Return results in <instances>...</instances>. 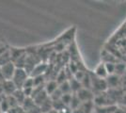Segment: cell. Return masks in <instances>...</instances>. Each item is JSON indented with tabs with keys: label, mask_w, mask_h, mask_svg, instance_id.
<instances>
[{
	"label": "cell",
	"mask_w": 126,
	"mask_h": 113,
	"mask_svg": "<svg viewBox=\"0 0 126 113\" xmlns=\"http://www.w3.org/2000/svg\"><path fill=\"white\" fill-rule=\"evenodd\" d=\"M72 112H73V110L69 108V107H66V108H64L63 109H61L60 111H58V113H72Z\"/></svg>",
	"instance_id": "obj_22"
},
{
	"label": "cell",
	"mask_w": 126,
	"mask_h": 113,
	"mask_svg": "<svg viewBox=\"0 0 126 113\" xmlns=\"http://www.w3.org/2000/svg\"><path fill=\"white\" fill-rule=\"evenodd\" d=\"M105 80H106V83H107L108 89H119V87L121 86V76L118 75H108V77Z\"/></svg>",
	"instance_id": "obj_5"
},
{
	"label": "cell",
	"mask_w": 126,
	"mask_h": 113,
	"mask_svg": "<svg viewBox=\"0 0 126 113\" xmlns=\"http://www.w3.org/2000/svg\"><path fill=\"white\" fill-rule=\"evenodd\" d=\"M94 75L100 78H103V79H106L108 77V73H107L106 68H105V62H101L100 64L97 65V67L94 70Z\"/></svg>",
	"instance_id": "obj_8"
},
{
	"label": "cell",
	"mask_w": 126,
	"mask_h": 113,
	"mask_svg": "<svg viewBox=\"0 0 126 113\" xmlns=\"http://www.w3.org/2000/svg\"><path fill=\"white\" fill-rule=\"evenodd\" d=\"M3 88H4V94H6L7 96L13 95V93L18 90L12 80L4 81V82H3Z\"/></svg>",
	"instance_id": "obj_6"
},
{
	"label": "cell",
	"mask_w": 126,
	"mask_h": 113,
	"mask_svg": "<svg viewBox=\"0 0 126 113\" xmlns=\"http://www.w3.org/2000/svg\"><path fill=\"white\" fill-rule=\"evenodd\" d=\"M0 69H1L2 75L4 76L5 80H11L12 77H13V75H14V73H15L16 67L15 65H14V63L12 61H11V62L5 64L4 66L0 67Z\"/></svg>",
	"instance_id": "obj_3"
},
{
	"label": "cell",
	"mask_w": 126,
	"mask_h": 113,
	"mask_svg": "<svg viewBox=\"0 0 126 113\" xmlns=\"http://www.w3.org/2000/svg\"><path fill=\"white\" fill-rule=\"evenodd\" d=\"M5 81V78H4V76L2 75V72H1V69H0V82L2 83V82H4Z\"/></svg>",
	"instance_id": "obj_24"
},
{
	"label": "cell",
	"mask_w": 126,
	"mask_h": 113,
	"mask_svg": "<svg viewBox=\"0 0 126 113\" xmlns=\"http://www.w3.org/2000/svg\"><path fill=\"white\" fill-rule=\"evenodd\" d=\"M4 94V88H3V82H0V95Z\"/></svg>",
	"instance_id": "obj_23"
},
{
	"label": "cell",
	"mask_w": 126,
	"mask_h": 113,
	"mask_svg": "<svg viewBox=\"0 0 126 113\" xmlns=\"http://www.w3.org/2000/svg\"><path fill=\"white\" fill-rule=\"evenodd\" d=\"M75 94L77 95V97L79 98V100L81 101V103L93 101L95 96L94 94H93V92H91V90L85 89V88H82L81 90H79L77 93H75Z\"/></svg>",
	"instance_id": "obj_4"
},
{
	"label": "cell",
	"mask_w": 126,
	"mask_h": 113,
	"mask_svg": "<svg viewBox=\"0 0 126 113\" xmlns=\"http://www.w3.org/2000/svg\"><path fill=\"white\" fill-rule=\"evenodd\" d=\"M91 78V89H93V91L96 92V94H99L102 92H105L107 91L108 87L105 79L100 78L96 75H90Z\"/></svg>",
	"instance_id": "obj_2"
},
{
	"label": "cell",
	"mask_w": 126,
	"mask_h": 113,
	"mask_svg": "<svg viewBox=\"0 0 126 113\" xmlns=\"http://www.w3.org/2000/svg\"><path fill=\"white\" fill-rule=\"evenodd\" d=\"M70 85H71V90H72V93H77L79 90H81L83 87H82V84L81 82L78 81L75 78H73V79H70Z\"/></svg>",
	"instance_id": "obj_12"
},
{
	"label": "cell",
	"mask_w": 126,
	"mask_h": 113,
	"mask_svg": "<svg viewBox=\"0 0 126 113\" xmlns=\"http://www.w3.org/2000/svg\"><path fill=\"white\" fill-rule=\"evenodd\" d=\"M13 97L15 98L16 101L18 102V104H19L20 106L23 105V103L25 102V100L26 99V94L24 93V91H23L22 89H18V90L13 93Z\"/></svg>",
	"instance_id": "obj_11"
},
{
	"label": "cell",
	"mask_w": 126,
	"mask_h": 113,
	"mask_svg": "<svg viewBox=\"0 0 126 113\" xmlns=\"http://www.w3.org/2000/svg\"><path fill=\"white\" fill-rule=\"evenodd\" d=\"M29 88H34V78L31 76H29L26 79L24 86H23V89H29Z\"/></svg>",
	"instance_id": "obj_20"
},
{
	"label": "cell",
	"mask_w": 126,
	"mask_h": 113,
	"mask_svg": "<svg viewBox=\"0 0 126 113\" xmlns=\"http://www.w3.org/2000/svg\"><path fill=\"white\" fill-rule=\"evenodd\" d=\"M11 53H10V49H8L7 51H5L3 54L0 56V67L4 66L5 64L11 62Z\"/></svg>",
	"instance_id": "obj_14"
},
{
	"label": "cell",
	"mask_w": 126,
	"mask_h": 113,
	"mask_svg": "<svg viewBox=\"0 0 126 113\" xmlns=\"http://www.w3.org/2000/svg\"><path fill=\"white\" fill-rule=\"evenodd\" d=\"M72 97H73V93H70V94H63L62 98H61V101L63 102V104L66 106V107H70V104L72 101Z\"/></svg>",
	"instance_id": "obj_19"
},
{
	"label": "cell",
	"mask_w": 126,
	"mask_h": 113,
	"mask_svg": "<svg viewBox=\"0 0 126 113\" xmlns=\"http://www.w3.org/2000/svg\"><path fill=\"white\" fill-rule=\"evenodd\" d=\"M48 65L44 62H41L38 65H36V67L34 68V70L32 71L30 76L31 77H36V76H40V75H44L45 72L47 70Z\"/></svg>",
	"instance_id": "obj_7"
},
{
	"label": "cell",
	"mask_w": 126,
	"mask_h": 113,
	"mask_svg": "<svg viewBox=\"0 0 126 113\" xmlns=\"http://www.w3.org/2000/svg\"><path fill=\"white\" fill-rule=\"evenodd\" d=\"M40 108H41L42 113H48L49 111H51L53 109V101L51 100V98L49 97L45 102L40 106Z\"/></svg>",
	"instance_id": "obj_13"
},
{
	"label": "cell",
	"mask_w": 126,
	"mask_h": 113,
	"mask_svg": "<svg viewBox=\"0 0 126 113\" xmlns=\"http://www.w3.org/2000/svg\"><path fill=\"white\" fill-rule=\"evenodd\" d=\"M58 89L60 90V92H62L63 94H70L72 93V90H71V85H70V81H65L61 84H59Z\"/></svg>",
	"instance_id": "obj_16"
},
{
	"label": "cell",
	"mask_w": 126,
	"mask_h": 113,
	"mask_svg": "<svg viewBox=\"0 0 126 113\" xmlns=\"http://www.w3.org/2000/svg\"><path fill=\"white\" fill-rule=\"evenodd\" d=\"M58 87H59V84L58 83V81L50 80V81H47V82L45 83V85H44V90H45V92H47L48 95L50 96L53 92H55L58 90Z\"/></svg>",
	"instance_id": "obj_9"
},
{
	"label": "cell",
	"mask_w": 126,
	"mask_h": 113,
	"mask_svg": "<svg viewBox=\"0 0 126 113\" xmlns=\"http://www.w3.org/2000/svg\"><path fill=\"white\" fill-rule=\"evenodd\" d=\"M121 104L123 106V108H126V92H124L123 95H122V97H121Z\"/></svg>",
	"instance_id": "obj_21"
},
{
	"label": "cell",
	"mask_w": 126,
	"mask_h": 113,
	"mask_svg": "<svg viewBox=\"0 0 126 113\" xmlns=\"http://www.w3.org/2000/svg\"><path fill=\"white\" fill-rule=\"evenodd\" d=\"M80 108L84 111V113H91L92 110H93V108H94V103H93V101L82 103Z\"/></svg>",
	"instance_id": "obj_15"
},
{
	"label": "cell",
	"mask_w": 126,
	"mask_h": 113,
	"mask_svg": "<svg viewBox=\"0 0 126 113\" xmlns=\"http://www.w3.org/2000/svg\"><path fill=\"white\" fill-rule=\"evenodd\" d=\"M48 113H58V111H57V110H55V109H52L51 111H49Z\"/></svg>",
	"instance_id": "obj_25"
},
{
	"label": "cell",
	"mask_w": 126,
	"mask_h": 113,
	"mask_svg": "<svg viewBox=\"0 0 126 113\" xmlns=\"http://www.w3.org/2000/svg\"><path fill=\"white\" fill-rule=\"evenodd\" d=\"M28 77H29V75L27 74V72L25 69L16 68L14 75H13L11 80L13 81V83L15 84L17 89H23V86Z\"/></svg>",
	"instance_id": "obj_1"
},
{
	"label": "cell",
	"mask_w": 126,
	"mask_h": 113,
	"mask_svg": "<svg viewBox=\"0 0 126 113\" xmlns=\"http://www.w3.org/2000/svg\"><path fill=\"white\" fill-rule=\"evenodd\" d=\"M95 108H96L97 113H115L118 110V107L116 105L107 106V107H101V108L96 107Z\"/></svg>",
	"instance_id": "obj_10"
},
{
	"label": "cell",
	"mask_w": 126,
	"mask_h": 113,
	"mask_svg": "<svg viewBox=\"0 0 126 113\" xmlns=\"http://www.w3.org/2000/svg\"><path fill=\"white\" fill-rule=\"evenodd\" d=\"M33 78H34V87L43 86L46 83L44 75H40V76H36V77H33Z\"/></svg>",
	"instance_id": "obj_17"
},
{
	"label": "cell",
	"mask_w": 126,
	"mask_h": 113,
	"mask_svg": "<svg viewBox=\"0 0 126 113\" xmlns=\"http://www.w3.org/2000/svg\"><path fill=\"white\" fill-rule=\"evenodd\" d=\"M116 65H117V63H114V62H108V63H105V68H106V71H107V73H108V75H115Z\"/></svg>",
	"instance_id": "obj_18"
}]
</instances>
